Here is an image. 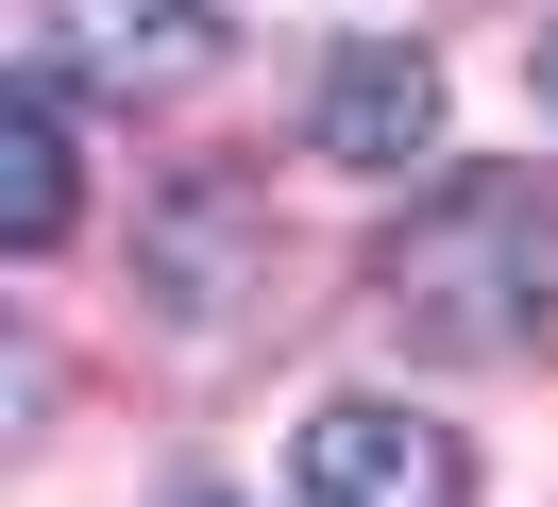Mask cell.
Listing matches in <instances>:
<instances>
[{
    "instance_id": "4",
    "label": "cell",
    "mask_w": 558,
    "mask_h": 507,
    "mask_svg": "<svg viewBox=\"0 0 558 507\" xmlns=\"http://www.w3.org/2000/svg\"><path fill=\"white\" fill-rule=\"evenodd\" d=\"M35 51H51V85H186V68L220 51V0H51L35 17Z\"/></svg>"
},
{
    "instance_id": "7",
    "label": "cell",
    "mask_w": 558,
    "mask_h": 507,
    "mask_svg": "<svg viewBox=\"0 0 558 507\" xmlns=\"http://www.w3.org/2000/svg\"><path fill=\"white\" fill-rule=\"evenodd\" d=\"M524 85H542V119H558V34H542V51H524Z\"/></svg>"
},
{
    "instance_id": "3",
    "label": "cell",
    "mask_w": 558,
    "mask_h": 507,
    "mask_svg": "<svg viewBox=\"0 0 558 507\" xmlns=\"http://www.w3.org/2000/svg\"><path fill=\"white\" fill-rule=\"evenodd\" d=\"M305 135H322V169H440V68H423L407 34H355V51L322 68Z\"/></svg>"
},
{
    "instance_id": "8",
    "label": "cell",
    "mask_w": 558,
    "mask_h": 507,
    "mask_svg": "<svg viewBox=\"0 0 558 507\" xmlns=\"http://www.w3.org/2000/svg\"><path fill=\"white\" fill-rule=\"evenodd\" d=\"M186 507H238V491H186Z\"/></svg>"
},
{
    "instance_id": "6",
    "label": "cell",
    "mask_w": 558,
    "mask_h": 507,
    "mask_svg": "<svg viewBox=\"0 0 558 507\" xmlns=\"http://www.w3.org/2000/svg\"><path fill=\"white\" fill-rule=\"evenodd\" d=\"M238 254H271V220H254V186H220V169H204V186L170 203V304H186V322H220Z\"/></svg>"
},
{
    "instance_id": "5",
    "label": "cell",
    "mask_w": 558,
    "mask_h": 507,
    "mask_svg": "<svg viewBox=\"0 0 558 507\" xmlns=\"http://www.w3.org/2000/svg\"><path fill=\"white\" fill-rule=\"evenodd\" d=\"M0 237H17V254L69 237V101L51 85H17V119H0Z\"/></svg>"
},
{
    "instance_id": "1",
    "label": "cell",
    "mask_w": 558,
    "mask_h": 507,
    "mask_svg": "<svg viewBox=\"0 0 558 507\" xmlns=\"http://www.w3.org/2000/svg\"><path fill=\"white\" fill-rule=\"evenodd\" d=\"M542 288H558V203L524 169H440L389 237V322L423 355H508L542 322Z\"/></svg>"
},
{
    "instance_id": "2",
    "label": "cell",
    "mask_w": 558,
    "mask_h": 507,
    "mask_svg": "<svg viewBox=\"0 0 558 507\" xmlns=\"http://www.w3.org/2000/svg\"><path fill=\"white\" fill-rule=\"evenodd\" d=\"M288 473H305V507H474V457L423 406H389V389H339L288 439Z\"/></svg>"
}]
</instances>
